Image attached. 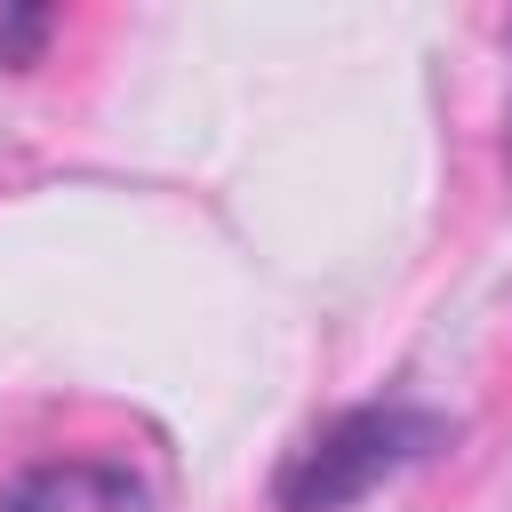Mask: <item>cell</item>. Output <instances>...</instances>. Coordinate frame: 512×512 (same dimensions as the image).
Masks as SVG:
<instances>
[{"mask_svg":"<svg viewBox=\"0 0 512 512\" xmlns=\"http://www.w3.org/2000/svg\"><path fill=\"white\" fill-rule=\"evenodd\" d=\"M48 32H56L48 8H0V64H32L48 48Z\"/></svg>","mask_w":512,"mask_h":512,"instance_id":"2","label":"cell"},{"mask_svg":"<svg viewBox=\"0 0 512 512\" xmlns=\"http://www.w3.org/2000/svg\"><path fill=\"white\" fill-rule=\"evenodd\" d=\"M440 440H448V416L432 408H408V400L352 408L296 448V464L280 472V512H344L392 472H408L416 456H432Z\"/></svg>","mask_w":512,"mask_h":512,"instance_id":"1","label":"cell"},{"mask_svg":"<svg viewBox=\"0 0 512 512\" xmlns=\"http://www.w3.org/2000/svg\"><path fill=\"white\" fill-rule=\"evenodd\" d=\"M504 152H512V128H504Z\"/></svg>","mask_w":512,"mask_h":512,"instance_id":"3","label":"cell"}]
</instances>
